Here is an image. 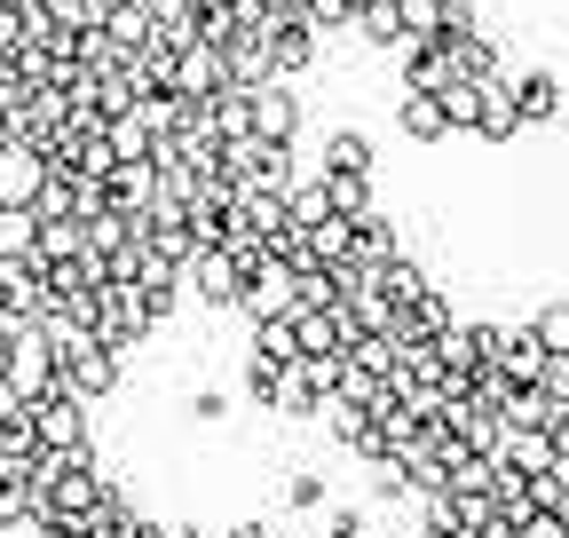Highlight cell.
<instances>
[{
  "instance_id": "6da1fadb",
  "label": "cell",
  "mask_w": 569,
  "mask_h": 538,
  "mask_svg": "<svg viewBox=\"0 0 569 538\" xmlns=\"http://www.w3.org/2000/svg\"><path fill=\"white\" fill-rule=\"evenodd\" d=\"M119 372H127V357H111L96 332H71V341H56V388H71L80 404H103V396L119 388Z\"/></svg>"
},
{
  "instance_id": "7a4b0ae2",
  "label": "cell",
  "mask_w": 569,
  "mask_h": 538,
  "mask_svg": "<svg viewBox=\"0 0 569 538\" xmlns=\"http://www.w3.org/2000/svg\"><path fill=\"white\" fill-rule=\"evenodd\" d=\"M56 388V349L40 341V332H9V380H0V396H17V404H40Z\"/></svg>"
},
{
  "instance_id": "3957f363",
  "label": "cell",
  "mask_w": 569,
  "mask_h": 538,
  "mask_svg": "<svg viewBox=\"0 0 569 538\" xmlns=\"http://www.w3.org/2000/svg\"><path fill=\"white\" fill-rule=\"evenodd\" d=\"M167 88L198 111L206 96H222L230 88V56L222 48H206V40H190V48H174V72H167Z\"/></svg>"
},
{
  "instance_id": "277c9868",
  "label": "cell",
  "mask_w": 569,
  "mask_h": 538,
  "mask_svg": "<svg viewBox=\"0 0 569 538\" xmlns=\"http://www.w3.org/2000/svg\"><path fill=\"white\" fill-rule=\"evenodd\" d=\"M174 278H182V293H198V309H230L238 286H246V269H238L222 246H206V253H190V261L174 269Z\"/></svg>"
},
{
  "instance_id": "5b68a950",
  "label": "cell",
  "mask_w": 569,
  "mask_h": 538,
  "mask_svg": "<svg viewBox=\"0 0 569 538\" xmlns=\"http://www.w3.org/2000/svg\"><path fill=\"white\" fill-rule=\"evenodd\" d=\"M32 436H40V451H80L88 444V404L71 388H48L32 404Z\"/></svg>"
},
{
  "instance_id": "8992f818",
  "label": "cell",
  "mask_w": 569,
  "mask_h": 538,
  "mask_svg": "<svg viewBox=\"0 0 569 538\" xmlns=\"http://www.w3.org/2000/svg\"><path fill=\"white\" fill-rule=\"evenodd\" d=\"M230 309H246V317H293V261L261 253V261L246 269V286H238Z\"/></svg>"
},
{
  "instance_id": "52a82bcc",
  "label": "cell",
  "mask_w": 569,
  "mask_h": 538,
  "mask_svg": "<svg viewBox=\"0 0 569 538\" xmlns=\"http://www.w3.org/2000/svg\"><path fill=\"white\" fill-rule=\"evenodd\" d=\"M246 111H253V134H269V143H293V134H301V96H293V80H253V88H246Z\"/></svg>"
},
{
  "instance_id": "ba28073f",
  "label": "cell",
  "mask_w": 569,
  "mask_h": 538,
  "mask_svg": "<svg viewBox=\"0 0 569 538\" xmlns=\"http://www.w3.org/2000/svg\"><path fill=\"white\" fill-rule=\"evenodd\" d=\"M48 182V159L24 143V134H0V207H32Z\"/></svg>"
},
{
  "instance_id": "9c48e42d",
  "label": "cell",
  "mask_w": 569,
  "mask_h": 538,
  "mask_svg": "<svg viewBox=\"0 0 569 538\" xmlns=\"http://www.w3.org/2000/svg\"><path fill=\"white\" fill-rule=\"evenodd\" d=\"M317 56H325V40L301 17H269V80H301Z\"/></svg>"
},
{
  "instance_id": "30bf717a",
  "label": "cell",
  "mask_w": 569,
  "mask_h": 538,
  "mask_svg": "<svg viewBox=\"0 0 569 538\" xmlns=\"http://www.w3.org/2000/svg\"><path fill=\"white\" fill-rule=\"evenodd\" d=\"M507 88H515V119H522V127H546V119L569 111V88H561L553 72H507Z\"/></svg>"
},
{
  "instance_id": "8fae6325",
  "label": "cell",
  "mask_w": 569,
  "mask_h": 538,
  "mask_svg": "<svg viewBox=\"0 0 569 538\" xmlns=\"http://www.w3.org/2000/svg\"><path fill=\"white\" fill-rule=\"evenodd\" d=\"M396 253H403V230H396L380 207L348 222V261H356V269H380V261H396Z\"/></svg>"
},
{
  "instance_id": "7c38bea8",
  "label": "cell",
  "mask_w": 569,
  "mask_h": 538,
  "mask_svg": "<svg viewBox=\"0 0 569 538\" xmlns=\"http://www.w3.org/2000/svg\"><path fill=\"white\" fill-rule=\"evenodd\" d=\"M467 134H482V143H515V134H522L507 72H498V80H482V103H475V127H467Z\"/></svg>"
},
{
  "instance_id": "4fadbf2b",
  "label": "cell",
  "mask_w": 569,
  "mask_h": 538,
  "mask_svg": "<svg viewBox=\"0 0 569 538\" xmlns=\"http://www.w3.org/2000/svg\"><path fill=\"white\" fill-rule=\"evenodd\" d=\"M396 56H403V88H411V96H436V88L451 80V56H443V40H403Z\"/></svg>"
},
{
  "instance_id": "5bb4252c",
  "label": "cell",
  "mask_w": 569,
  "mask_h": 538,
  "mask_svg": "<svg viewBox=\"0 0 569 538\" xmlns=\"http://www.w3.org/2000/svg\"><path fill=\"white\" fill-rule=\"evenodd\" d=\"M348 32L365 40V48H380V56H396V48H403V17H396V0H356Z\"/></svg>"
},
{
  "instance_id": "9a60e30c",
  "label": "cell",
  "mask_w": 569,
  "mask_h": 538,
  "mask_svg": "<svg viewBox=\"0 0 569 538\" xmlns=\"http://www.w3.org/2000/svg\"><path fill=\"white\" fill-rule=\"evenodd\" d=\"M317 404H325V388L301 372V365H284L277 372V388H269V404H261V412H284V420H317Z\"/></svg>"
},
{
  "instance_id": "2e32d148",
  "label": "cell",
  "mask_w": 569,
  "mask_h": 538,
  "mask_svg": "<svg viewBox=\"0 0 569 538\" xmlns=\"http://www.w3.org/2000/svg\"><path fill=\"white\" fill-rule=\"evenodd\" d=\"M396 127H403V143H427V151L451 134V127H443V103H436V96H411V88L396 96Z\"/></svg>"
},
{
  "instance_id": "e0dca14e",
  "label": "cell",
  "mask_w": 569,
  "mask_h": 538,
  "mask_svg": "<svg viewBox=\"0 0 569 538\" xmlns=\"http://www.w3.org/2000/svg\"><path fill=\"white\" fill-rule=\"evenodd\" d=\"M317 190H325V207L340 215V222H356V215H372L380 207V190H372V175H317Z\"/></svg>"
},
{
  "instance_id": "ac0fdd59",
  "label": "cell",
  "mask_w": 569,
  "mask_h": 538,
  "mask_svg": "<svg viewBox=\"0 0 569 538\" xmlns=\"http://www.w3.org/2000/svg\"><path fill=\"white\" fill-rule=\"evenodd\" d=\"M443 56H451V80H498V72H507V63H498V48H490L482 32H451Z\"/></svg>"
},
{
  "instance_id": "d6986e66",
  "label": "cell",
  "mask_w": 569,
  "mask_h": 538,
  "mask_svg": "<svg viewBox=\"0 0 569 538\" xmlns=\"http://www.w3.org/2000/svg\"><path fill=\"white\" fill-rule=\"evenodd\" d=\"M32 451H40V436H32V404L0 396V467H24Z\"/></svg>"
},
{
  "instance_id": "ffe728a7",
  "label": "cell",
  "mask_w": 569,
  "mask_h": 538,
  "mask_svg": "<svg viewBox=\"0 0 569 538\" xmlns=\"http://www.w3.org/2000/svg\"><path fill=\"white\" fill-rule=\"evenodd\" d=\"M317 420H325V436L348 444V451H365V444H372V412H365V404H348V396H325V404H317Z\"/></svg>"
},
{
  "instance_id": "44dd1931",
  "label": "cell",
  "mask_w": 569,
  "mask_h": 538,
  "mask_svg": "<svg viewBox=\"0 0 569 538\" xmlns=\"http://www.w3.org/2000/svg\"><path fill=\"white\" fill-rule=\"evenodd\" d=\"M151 40L159 48H190L198 40V0H151Z\"/></svg>"
},
{
  "instance_id": "7402d4cb",
  "label": "cell",
  "mask_w": 569,
  "mask_h": 538,
  "mask_svg": "<svg viewBox=\"0 0 569 538\" xmlns=\"http://www.w3.org/2000/svg\"><path fill=\"white\" fill-rule=\"evenodd\" d=\"M151 143L159 134L142 127L134 111H119V119H103V151H111V167H127V159H151Z\"/></svg>"
},
{
  "instance_id": "603a6c76",
  "label": "cell",
  "mask_w": 569,
  "mask_h": 538,
  "mask_svg": "<svg viewBox=\"0 0 569 538\" xmlns=\"http://www.w3.org/2000/svg\"><path fill=\"white\" fill-rule=\"evenodd\" d=\"M325 167H332V175H372V134L332 127V134H325Z\"/></svg>"
},
{
  "instance_id": "cb8c5ba5",
  "label": "cell",
  "mask_w": 569,
  "mask_h": 538,
  "mask_svg": "<svg viewBox=\"0 0 569 538\" xmlns=\"http://www.w3.org/2000/svg\"><path fill=\"white\" fill-rule=\"evenodd\" d=\"M546 420H553L546 388H515L507 380V396H498V428H546Z\"/></svg>"
},
{
  "instance_id": "d4e9b609",
  "label": "cell",
  "mask_w": 569,
  "mask_h": 538,
  "mask_svg": "<svg viewBox=\"0 0 569 538\" xmlns=\"http://www.w3.org/2000/svg\"><path fill=\"white\" fill-rule=\"evenodd\" d=\"M32 238H40L32 207H0V261H32Z\"/></svg>"
},
{
  "instance_id": "484cf974",
  "label": "cell",
  "mask_w": 569,
  "mask_h": 538,
  "mask_svg": "<svg viewBox=\"0 0 569 538\" xmlns=\"http://www.w3.org/2000/svg\"><path fill=\"white\" fill-rule=\"evenodd\" d=\"M436 103H443V127H451V134H467V127H475V103H482V80H443V88H436Z\"/></svg>"
},
{
  "instance_id": "4316f807",
  "label": "cell",
  "mask_w": 569,
  "mask_h": 538,
  "mask_svg": "<svg viewBox=\"0 0 569 538\" xmlns=\"http://www.w3.org/2000/svg\"><path fill=\"white\" fill-rule=\"evenodd\" d=\"M253 357L293 365V357H301V349H293V317H253Z\"/></svg>"
},
{
  "instance_id": "83f0119b",
  "label": "cell",
  "mask_w": 569,
  "mask_h": 538,
  "mask_svg": "<svg viewBox=\"0 0 569 538\" xmlns=\"http://www.w3.org/2000/svg\"><path fill=\"white\" fill-rule=\"evenodd\" d=\"M317 40H332V32H348V17H356V0H301V9H293Z\"/></svg>"
},
{
  "instance_id": "f1b7e54d",
  "label": "cell",
  "mask_w": 569,
  "mask_h": 538,
  "mask_svg": "<svg viewBox=\"0 0 569 538\" xmlns=\"http://www.w3.org/2000/svg\"><path fill=\"white\" fill-rule=\"evenodd\" d=\"M403 40H443V0H396Z\"/></svg>"
},
{
  "instance_id": "f546056e",
  "label": "cell",
  "mask_w": 569,
  "mask_h": 538,
  "mask_svg": "<svg viewBox=\"0 0 569 538\" xmlns=\"http://www.w3.org/2000/svg\"><path fill=\"white\" fill-rule=\"evenodd\" d=\"M32 515V484H24V467H0V530H17Z\"/></svg>"
},
{
  "instance_id": "4dcf8cb0",
  "label": "cell",
  "mask_w": 569,
  "mask_h": 538,
  "mask_svg": "<svg viewBox=\"0 0 569 538\" xmlns=\"http://www.w3.org/2000/svg\"><path fill=\"white\" fill-rule=\"evenodd\" d=\"M372 467V499H403L411 484H403V451H380V459H365Z\"/></svg>"
},
{
  "instance_id": "1f68e13d",
  "label": "cell",
  "mask_w": 569,
  "mask_h": 538,
  "mask_svg": "<svg viewBox=\"0 0 569 538\" xmlns=\"http://www.w3.org/2000/svg\"><path fill=\"white\" fill-rule=\"evenodd\" d=\"M530 332H538V349H569V301H546L530 317Z\"/></svg>"
},
{
  "instance_id": "d6a6232c",
  "label": "cell",
  "mask_w": 569,
  "mask_h": 538,
  "mask_svg": "<svg viewBox=\"0 0 569 538\" xmlns=\"http://www.w3.org/2000/svg\"><path fill=\"white\" fill-rule=\"evenodd\" d=\"M538 388H546V404H569V349H546V365H538Z\"/></svg>"
},
{
  "instance_id": "836d02e7",
  "label": "cell",
  "mask_w": 569,
  "mask_h": 538,
  "mask_svg": "<svg viewBox=\"0 0 569 538\" xmlns=\"http://www.w3.org/2000/svg\"><path fill=\"white\" fill-rule=\"evenodd\" d=\"M284 507H301V515H317V507H325V476H309V467H301V476L284 484Z\"/></svg>"
},
{
  "instance_id": "e575fe53",
  "label": "cell",
  "mask_w": 569,
  "mask_h": 538,
  "mask_svg": "<svg viewBox=\"0 0 569 538\" xmlns=\"http://www.w3.org/2000/svg\"><path fill=\"white\" fill-rule=\"evenodd\" d=\"M190 412H198V428H222V420H230V396H222V388H198Z\"/></svg>"
},
{
  "instance_id": "d590c367",
  "label": "cell",
  "mask_w": 569,
  "mask_h": 538,
  "mask_svg": "<svg viewBox=\"0 0 569 538\" xmlns=\"http://www.w3.org/2000/svg\"><path fill=\"white\" fill-rule=\"evenodd\" d=\"M17 40H24V0H0V63H9Z\"/></svg>"
},
{
  "instance_id": "8d00e7d4",
  "label": "cell",
  "mask_w": 569,
  "mask_h": 538,
  "mask_svg": "<svg viewBox=\"0 0 569 538\" xmlns=\"http://www.w3.org/2000/svg\"><path fill=\"white\" fill-rule=\"evenodd\" d=\"M277 372H284V365H269V357H246V388H253V404H269Z\"/></svg>"
},
{
  "instance_id": "74e56055",
  "label": "cell",
  "mask_w": 569,
  "mask_h": 538,
  "mask_svg": "<svg viewBox=\"0 0 569 538\" xmlns=\"http://www.w3.org/2000/svg\"><path fill=\"white\" fill-rule=\"evenodd\" d=\"M515 538H569V522H561V515H538V507H530V515L515 522Z\"/></svg>"
},
{
  "instance_id": "f35d334b",
  "label": "cell",
  "mask_w": 569,
  "mask_h": 538,
  "mask_svg": "<svg viewBox=\"0 0 569 538\" xmlns=\"http://www.w3.org/2000/svg\"><path fill=\"white\" fill-rule=\"evenodd\" d=\"M325 530L332 538H365V515H356V507H325Z\"/></svg>"
},
{
  "instance_id": "ab89813d",
  "label": "cell",
  "mask_w": 569,
  "mask_h": 538,
  "mask_svg": "<svg viewBox=\"0 0 569 538\" xmlns=\"http://www.w3.org/2000/svg\"><path fill=\"white\" fill-rule=\"evenodd\" d=\"M546 444H553V459L569 467V404H553V420H546Z\"/></svg>"
},
{
  "instance_id": "60d3db41",
  "label": "cell",
  "mask_w": 569,
  "mask_h": 538,
  "mask_svg": "<svg viewBox=\"0 0 569 538\" xmlns=\"http://www.w3.org/2000/svg\"><path fill=\"white\" fill-rule=\"evenodd\" d=\"M451 32H475V0H443V40Z\"/></svg>"
},
{
  "instance_id": "b9f144b4",
  "label": "cell",
  "mask_w": 569,
  "mask_h": 538,
  "mask_svg": "<svg viewBox=\"0 0 569 538\" xmlns=\"http://www.w3.org/2000/svg\"><path fill=\"white\" fill-rule=\"evenodd\" d=\"M222 538H277L269 522H238V530H222Z\"/></svg>"
},
{
  "instance_id": "7bdbcfd3",
  "label": "cell",
  "mask_w": 569,
  "mask_h": 538,
  "mask_svg": "<svg viewBox=\"0 0 569 538\" xmlns=\"http://www.w3.org/2000/svg\"><path fill=\"white\" fill-rule=\"evenodd\" d=\"M0 380H9V332H0Z\"/></svg>"
},
{
  "instance_id": "ee69618b",
  "label": "cell",
  "mask_w": 569,
  "mask_h": 538,
  "mask_svg": "<svg viewBox=\"0 0 569 538\" xmlns=\"http://www.w3.org/2000/svg\"><path fill=\"white\" fill-rule=\"evenodd\" d=\"M167 538H198V530H174V522H167Z\"/></svg>"
}]
</instances>
